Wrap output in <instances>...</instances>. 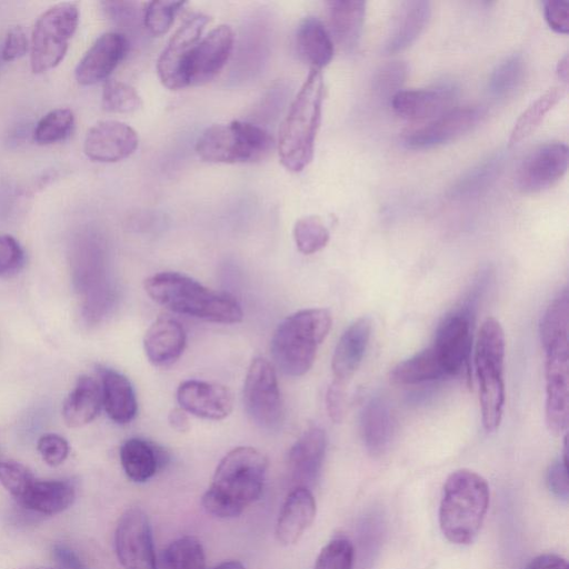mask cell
<instances>
[{
	"instance_id": "6da1fadb",
	"label": "cell",
	"mask_w": 569,
	"mask_h": 569,
	"mask_svg": "<svg viewBox=\"0 0 569 569\" xmlns=\"http://www.w3.org/2000/svg\"><path fill=\"white\" fill-rule=\"evenodd\" d=\"M569 295L565 289L547 308L540 323L545 350L546 422L559 435L568 427L569 416Z\"/></svg>"
},
{
	"instance_id": "7a4b0ae2",
	"label": "cell",
	"mask_w": 569,
	"mask_h": 569,
	"mask_svg": "<svg viewBox=\"0 0 569 569\" xmlns=\"http://www.w3.org/2000/svg\"><path fill=\"white\" fill-rule=\"evenodd\" d=\"M268 460L252 447H238L219 462L212 481L202 497L207 512L233 518L257 500L262 491Z\"/></svg>"
},
{
	"instance_id": "3957f363",
	"label": "cell",
	"mask_w": 569,
	"mask_h": 569,
	"mask_svg": "<svg viewBox=\"0 0 569 569\" xmlns=\"http://www.w3.org/2000/svg\"><path fill=\"white\" fill-rule=\"evenodd\" d=\"M144 289L151 299L177 313L219 323H236L243 317L233 296L179 272L153 274L146 279Z\"/></svg>"
},
{
	"instance_id": "277c9868",
	"label": "cell",
	"mask_w": 569,
	"mask_h": 569,
	"mask_svg": "<svg viewBox=\"0 0 569 569\" xmlns=\"http://www.w3.org/2000/svg\"><path fill=\"white\" fill-rule=\"evenodd\" d=\"M323 99L322 73L310 69L279 129V159L289 171L303 170L313 158Z\"/></svg>"
},
{
	"instance_id": "5b68a950",
	"label": "cell",
	"mask_w": 569,
	"mask_h": 569,
	"mask_svg": "<svg viewBox=\"0 0 569 569\" xmlns=\"http://www.w3.org/2000/svg\"><path fill=\"white\" fill-rule=\"evenodd\" d=\"M489 487L477 472L459 469L446 480L439 507L443 536L456 545H470L478 536L489 507Z\"/></svg>"
},
{
	"instance_id": "8992f818",
	"label": "cell",
	"mask_w": 569,
	"mask_h": 569,
	"mask_svg": "<svg viewBox=\"0 0 569 569\" xmlns=\"http://www.w3.org/2000/svg\"><path fill=\"white\" fill-rule=\"evenodd\" d=\"M331 315L310 308L287 317L276 329L270 352L277 368L287 376H303L312 367L318 347L331 328Z\"/></svg>"
},
{
	"instance_id": "52a82bcc",
	"label": "cell",
	"mask_w": 569,
	"mask_h": 569,
	"mask_svg": "<svg viewBox=\"0 0 569 569\" xmlns=\"http://www.w3.org/2000/svg\"><path fill=\"white\" fill-rule=\"evenodd\" d=\"M506 339L500 322L487 318L479 330L475 366L479 383L481 421L487 432H495L501 422L505 408V362Z\"/></svg>"
},
{
	"instance_id": "ba28073f",
	"label": "cell",
	"mask_w": 569,
	"mask_h": 569,
	"mask_svg": "<svg viewBox=\"0 0 569 569\" xmlns=\"http://www.w3.org/2000/svg\"><path fill=\"white\" fill-rule=\"evenodd\" d=\"M272 143V137L263 128L234 120L206 128L196 141V152L208 162H254L269 153Z\"/></svg>"
},
{
	"instance_id": "9c48e42d",
	"label": "cell",
	"mask_w": 569,
	"mask_h": 569,
	"mask_svg": "<svg viewBox=\"0 0 569 569\" xmlns=\"http://www.w3.org/2000/svg\"><path fill=\"white\" fill-rule=\"evenodd\" d=\"M78 23L79 9L73 2L58 3L37 19L30 52V64L34 73L48 71L61 62Z\"/></svg>"
},
{
	"instance_id": "30bf717a",
	"label": "cell",
	"mask_w": 569,
	"mask_h": 569,
	"mask_svg": "<svg viewBox=\"0 0 569 569\" xmlns=\"http://www.w3.org/2000/svg\"><path fill=\"white\" fill-rule=\"evenodd\" d=\"M71 278L82 299L83 319L90 325L99 322L114 301V289L99 250L87 244L80 246L72 257Z\"/></svg>"
},
{
	"instance_id": "8fae6325",
	"label": "cell",
	"mask_w": 569,
	"mask_h": 569,
	"mask_svg": "<svg viewBox=\"0 0 569 569\" xmlns=\"http://www.w3.org/2000/svg\"><path fill=\"white\" fill-rule=\"evenodd\" d=\"M243 406L249 418L260 428L272 430L283 419V407L277 373L263 359L251 361L243 383Z\"/></svg>"
},
{
	"instance_id": "7c38bea8",
	"label": "cell",
	"mask_w": 569,
	"mask_h": 569,
	"mask_svg": "<svg viewBox=\"0 0 569 569\" xmlns=\"http://www.w3.org/2000/svg\"><path fill=\"white\" fill-rule=\"evenodd\" d=\"M114 548L123 569H157L152 531L144 511L127 509L114 531Z\"/></svg>"
},
{
	"instance_id": "4fadbf2b",
	"label": "cell",
	"mask_w": 569,
	"mask_h": 569,
	"mask_svg": "<svg viewBox=\"0 0 569 569\" xmlns=\"http://www.w3.org/2000/svg\"><path fill=\"white\" fill-rule=\"evenodd\" d=\"M234 46V33L221 24L201 38L189 51L183 64L186 87L202 86L223 69Z\"/></svg>"
},
{
	"instance_id": "5bb4252c",
	"label": "cell",
	"mask_w": 569,
	"mask_h": 569,
	"mask_svg": "<svg viewBox=\"0 0 569 569\" xmlns=\"http://www.w3.org/2000/svg\"><path fill=\"white\" fill-rule=\"evenodd\" d=\"M568 160L569 150L563 142L552 141L536 147L517 169V188L525 193H536L550 188L566 173Z\"/></svg>"
},
{
	"instance_id": "9a60e30c",
	"label": "cell",
	"mask_w": 569,
	"mask_h": 569,
	"mask_svg": "<svg viewBox=\"0 0 569 569\" xmlns=\"http://www.w3.org/2000/svg\"><path fill=\"white\" fill-rule=\"evenodd\" d=\"M210 18L203 13L189 16L176 30L157 61L161 83L170 90L186 88L183 64L190 49L201 39Z\"/></svg>"
},
{
	"instance_id": "2e32d148",
	"label": "cell",
	"mask_w": 569,
	"mask_h": 569,
	"mask_svg": "<svg viewBox=\"0 0 569 569\" xmlns=\"http://www.w3.org/2000/svg\"><path fill=\"white\" fill-rule=\"evenodd\" d=\"M483 116L485 109L482 107L453 108L406 133L403 144L415 150L430 149L443 144L471 130Z\"/></svg>"
},
{
	"instance_id": "e0dca14e",
	"label": "cell",
	"mask_w": 569,
	"mask_h": 569,
	"mask_svg": "<svg viewBox=\"0 0 569 569\" xmlns=\"http://www.w3.org/2000/svg\"><path fill=\"white\" fill-rule=\"evenodd\" d=\"M446 377L457 375L468 360L471 349V323L467 311L447 316L437 329L430 346Z\"/></svg>"
},
{
	"instance_id": "ac0fdd59",
	"label": "cell",
	"mask_w": 569,
	"mask_h": 569,
	"mask_svg": "<svg viewBox=\"0 0 569 569\" xmlns=\"http://www.w3.org/2000/svg\"><path fill=\"white\" fill-rule=\"evenodd\" d=\"M138 144V134L129 124L118 120H103L89 129L83 149L93 161L117 162L130 157Z\"/></svg>"
},
{
	"instance_id": "d6986e66",
	"label": "cell",
	"mask_w": 569,
	"mask_h": 569,
	"mask_svg": "<svg viewBox=\"0 0 569 569\" xmlns=\"http://www.w3.org/2000/svg\"><path fill=\"white\" fill-rule=\"evenodd\" d=\"M128 47V39L121 32L101 34L78 62L77 81L90 86L107 79L124 58Z\"/></svg>"
},
{
	"instance_id": "ffe728a7",
	"label": "cell",
	"mask_w": 569,
	"mask_h": 569,
	"mask_svg": "<svg viewBox=\"0 0 569 569\" xmlns=\"http://www.w3.org/2000/svg\"><path fill=\"white\" fill-rule=\"evenodd\" d=\"M177 400L186 412L210 420L226 418L233 406V398L228 388L200 380L181 382L177 390Z\"/></svg>"
},
{
	"instance_id": "44dd1931",
	"label": "cell",
	"mask_w": 569,
	"mask_h": 569,
	"mask_svg": "<svg viewBox=\"0 0 569 569\" xmlns=\"http://www.w3.org/2000/svg\"><path fill=\"white\" fill-rule=\"evenodd\" d=\"M456 89L438 86L398 91L390 100L395 112L408 120L435 119L452 109Z\"/></svg>"
},
{
	"instance_id": "7402d4cb",
	"label": "cell",
	"mask_w": 569,
	"mask_h": 569,
	"mask_svg": "<svg viewBox=\"0 0 569 569\" xmlns=\"http://www.w3.org/2000/svg\"><path fill=\"white\" fill-rule=\"evenodd\" d=\"M327 446L323 429L309 427L293 443L288 453V469L296 487L308 488L317 480Z\"/></svg>"
},
{
	"instance_id": "603a6c76",
	"label": "cell",
	"mask_w": 569,
	"mask_h": 569,
	"mask_svg": "<svg viewBox=\"0 0 569 569\" xmlns=\"http://www.w3.org/2000/svg\"><path fill=\"white\" fill-rule=\"evenodd\" d=\"M316 517V501L310 489L295 487L287 496L276 523V538L282 546L295 545Z\"/></svg>"
},
{
	"instance_id": "cb8c5ba5",
	"label": "cell",
	"mask_w": 569,
	"mask_h": 569,
	"mask_svg": "<svg viewBox=\"0 0 569 569\" xmlns=\"http://www.w3.org/2000/svg\"><path fill=\"white\" fill-rule=\"evenodd\" d=\"M371 327V319L361 317L353 321L341 335L331 361L335 381L345 385L357 371L370 339Z\"/></svg>"
},
{
	"instance_id": "d4e9b609",
	"label": "cell",
	"mask_w": 569,
	"mask_h": 569,
	"mask_svg": "<svg viewBox=\"0 0 569 569\" xmlns=\"http://www.w3.org/2000/svg\"><path fill=\"white\" fill-rule=\"evenodd\" d=\"M431 16V3L409 0L400 3L389 27L383 51L396 53L408 48L425 30Z\"/></svg>"
},
{
	"instance_id": "484cf974",
	"label": "cell",
	"mask_w": 569,
	"mask_h": 569,
	"mask_svg": "<svg viewBox=\"0 0 569 569\" xmlns=\"http://www.w3.org/2000/svg\"><path fill=\"white\" fill-rule=\"evenodd\" d=\"M186 346L183 327L173 318L159 317L147 330L143 348L149 361L157 367H168L182 355Z\"/></svg>"
},
{
	"instance_id": "4316f807",
	"label": "cell",
	"mask_w": 569,
	"mask_h": 569,
	"mask_svg": "<svg viewBox=\"0 0 569 569\" xmlns=\"http://www.w3.org/2000/svg\"><path fill=\"white\" fill-rule=\"evenodd\" d=\"M360 431L367 451L373 457L383 455L392 440L395 420L389 403L381 397L371 398L361 411Z\"/></svg>"
},
{
	"instance_id": "83f0119b",
	"label": "cell",
	"mask_w": 569,
	"mask_h": 569,
	"mask_svg": "<svg viewBox=\"0 0 569 569\" xmlns=\"http://www.w3.org/2000/svg\"><path fill=\"white\" fill-rule=\"evenodd\" d=\"M101 379L102 405L109 418L120 425L137 415L138 403L133 387L122 373L106 367L98 368Z\"/></svg>"
},
{
	"instance_id": "f1b7e54d",
	"label": "cell",
	"mask_w": 569,
	"mask_h": 569,
	"mask_svg": "<svg viewBox=\"0 0 569 569\" xmlns=\"http://www.w3.org/2000/svg\"><path fill=\"white\" fill-rule=\"evenodd\" d=\"M166 460L163 449L144 439L130 438L120 448L122 468L134 482H144L152 478Z\"/></svg>"
},
{
	"instance_id": "f546056e",
	"label": "cell",
	"mask_w": 569,
	"mask_h": 569,
	"mask_svg": "<svg viewBox=\"0 0 569 569\" xmlns=\"http://www.w3.org/2000/svg\"><path fill=\"white\" fill-rule=\"evenodd\" d=\"M296 48L310 69L320 71L329 64L335 52L329 31L316 17H307L299 23L296 32Z\"/></svg>"
},
{
	"instance_id": "4dcf8cb0",
	"label": "cell",
	"mask_w": 569,
	"mask_h": 569,
	"mask_svg": "<svg viewBox=\"0 0 569 569\" xmlns=\"http://www.w3.org/2000/svg\"><path fill=\"white\" fill-rule=\"evenodd\" d=\"M331 32L346 50L355 49L361 38L366 17V2L333 0L327 2Z\"/></svg>"
},
{
	"instance_id": "1f68e13d",
	"label": "cell",
	"mask_w": 569,
	"mask_h": 569,
	"mask_svg": "<svg viewBox=\"0 0 569 569\" xmlns=\"http://www.w3.org/2000/svg\"><path fill=\"white\" fill-rule=\"evenodd\" d=\"M74 497V489L67 481L34 479L19 502L29 510L50 516L68 509Z\"/></svg>"
},
{
	"instance_id": "d6a6232c",
	"label": "cell",
	"mask_w": 569,
	"mask_h": 569,
	"mask_svg": "<svg viewBox=\"0 0 569 569\" xmlns=\"http://www.w3.org/2000/svg\"><path fill=\"white\" fill-rule=\"evenodd\" d=\"M101 406V386L93 378L81 376L64 400L63 419L69 427L84 426L97 417Z\"/></svg>"
},
{
	"instance_id": "836d02e7",
	"label": "cell",
	"mask_w": 569,
	"mask_h": 569,
	"mask_svg": "<svg viewBox=\"0 0 569 569\" xmlns=\"http://www.w3.org/2000/svg\"><path fill=\"white\" fill-rule=\"evenodd\" d=\"M502 166L503 158L501 154L491 156L478 163L451 187L450 198L461 201L479 197L495 183Z\"/></svg>"
},
{
	"instance_id": "e575fe53",
	"label": "cell",
	"mask_w": 569,
	"mask_h": 569,
	"mask_svg": "<svg viewBox=\"0 0 569 569\" xmlns=\"http://www.w3.org/2000/svg\"><path fill=\"white\" fill-rule=\"evenodd\" d=\"M446 377L445 371L429 346L415 356L399 362L390 372V378L398 385H417Z\"/></svg>"
},
{
	"instance_id": "d590c367",
	"label": "cell",
	"mask_w": 569,
	"mask_h": 569,
	"mask_svg": "<svg viewBox=\"0 0 569 569\" xmlns=\"http://www.w3.org/2000/svg\"><path fill=\"white\" fill-rule=\"evenodd\" d=\"M566 89V84L549 88L529 104L512 127L509 146H515L533 133L543 121L546 114L563 98Z\"/></svg>"
},
{
	"instance_id": "8d00e7d4",
	"label": "cell",
	"mask_w": 569,
	"mask_h": 569,
	"mask_svg": "<svg viewBox=\"0 0 569 569\" xmlns=\"http://www.w3.org/2000/svg\"><path fill=\"white\" fill-rule=\"evenodd\" d=\"M161 569H206L201 542L191 536L172 541L162 553Z\"/></svg>"
},
{
	"instance_id": "74e56055",
	"label": "cell",
	"mask_w": 569,
	"mask_h": 569,
	"mask_svg": "<svg viewBox=\"0 0 569 569\" xmlns=\"http://www.w3.org/2000/svg\"><path fill=\"white\" fill-rule=\"evenodd\" d=\"M526 62L521 54L515 53L499 62L488 80V91L497 99L511 96L522 83Z\"/></svg>"
},
{
	"instance_id": "f35d334b",
	"label": "cell",
	"mask_w": 569,
	"mask_h": 569,
	"mask_svg": "<svg viewBox=\"0 0 569 569\" xmlns=\"http://www.w3.org/2000/svg\"><path fill=\"white\" fill-rule=\"evenodd\" d=\"M292 234L298 250L303 254H312L323 249L330 238L328 228L318 216L298 219Z\"/></svg>"
},
{
	"instance_id": "ab89813d",
	"label": "cell",
	"mask_w": 569,
	"mask_h": 569,
	"mask_svg": "<svg viewBox=\"0 0 569 569\" xmlns=\"http://www.w3.org/2000/svg\"><path fill=\"white\" fill-rule=\"evenodd\" d=\"M73 123L74 116L70 109H54L38 122L33 132L34 141L39 144L61 141L70 134Z\"/></svg>"
},
{
	"instance_id": "60d3db41",
	"label": "cell",
	"mask_w": 569,
	"mask_h": 569,
	"mask_svg": "<svg viewBox=\"0 0 569 569\" xmlns=\"http://www.w3.org/2000/svg\"><path fill=\"white\" fill-rule=\"evenodd\" d=\"M142 107V99L130 84L118 81H106L102 89V108L114 113H130Z\"/></svg>"
},
{
	"instance_id": "b9f144b4",
	"label": "cell",
	"mask_w": 569,
	"mask_h": 569,
	"mask_svg": "<svg viewBox=\"0 0 569 569\" xmlns=\"http://www.w3.org/2000/svg\"><path fill=\"white\" fill-rule=\"evenodd\" d=\"M186 4L182 1H150L146 4L142 20L153 36L164 34L172 26L177 13Z\"/></svg>"
},
{
	"instance_id": "7bdbcfd3",
	"label": "cell",
	"mask_w": 569,
	"mask_h": 569,
	"mask_svg": "<svg viewBox=\"0 0 569 569\" xmlns=\"http://www.w3.org/2000/svg\"><path fill=\"white\" fill-rule=\"evenodd\" d=\"M408 73V66L400 60H393L380 66L372 78V90L381 99H389L400 91Z\"/></svg>"
},
{
	"instance_id": "ee69618b",
	"label": "cell",
	"mask_w": 569,
	"mask_h": 569,
	"mask_svg": "<svg viewBox=\"0 0 569 569\" xmlns=\"http://www.w3.org/2000/svg\"><path fill=\"white\" fill-rule=\"evenodd\" d=\"M353 556V547L349 540L333 539L320 551L315 569H352Z\"/></svg>"
},
{
	"instance_id": "f6af8a7d",
	"label": "cell",
	"mask_w": 569,
	"mask_h": 569,
	"mask_svg": "<svg viewBox=\"0 0 569 569\" xmlns=\"http://www.w3.org/2000/svg\"><path fill=\"white\" fill-rule=\"evenodd\" d=\"M32 472L17 461H0V482L18 501L34 481Z\"/></svg>"
},
{
	"instance_id": "bcb514c9",
	"label": "cell",
	"mask_w": 569,
	"mask_h": 569,
	"mask_svg": "<svg viewBox=\"0 0 569 569\" xmlns=\"http://www.w3.org/2000/svg\"><path fill=\"white\" fill-rule=\"evenodd\" d=\"M24 264V251L12 236L0 234V277L18 272Z\"/></svg>"
},
{
	"instance_id": "7dc6e473",
	"label": "cell",
	"mask_w": 569,
	"mask_h": 569,
	"mask_svg": "<svg viewBox=\"0 0 569 569\" xmlns=\"http://www.w3.org/2000/svg\"><path fill=\"white\" fill-rule=\"evenodd\" d=\"M37 448L42 460L51 467L61 465L69 453L67 440L56 433L42 436L38 440Z\"/></svg>"
},
{
	"instance_id": "c3c4849f",
	"label": "cell",
	"mask_w": 569,
	"mask_h": 569,
	"mask_svg": "<svg viewBox=\"0 0 569 569\" xmlns=\"http://www.w3.org/2000/svg\"><path fill=\"white\" fill-rule=\"evenodd\" d=\"M565 451L561 460L553 462L547 471V486L549 490L559 498L567 499L568 469H567V436L565 437Z\"/></svg>"
},
{
	"instance_id": "681fc988",
	"label": "cell",
	"mask_w": 569,
	"mask_h": 569,
	"mask_svg": "<svg viewBox=\"0 0 569 569\" xmlns=\"http://www.w3.org/2000/svg\"><path fill=\"white\" fill-rule=\"evenodd\" d=\"M543 14L548 26L556 32L567 34L569 32V1H543Z\"/></svg>"
},
{
	"instance_id": "f907efd6",
	"label": "cell",
	"mask_w": 569,
	"mask_h": 569,
	"mask_svg": "<svg viewBox=\"0 0 569 569\" xmlns=\"http://www.w3.org/2000/svg\"><path fill=\"white\" fill-rule=\"evenodd\" d=\"M28 50V39L21 27L12 28L4 40L2 48V59L4 61H12L21 58Z\"/></svg>"
},
{
	"instance_id": "816d5d0a",
	"label": "cell",
	"mask_w": 569,
	"mask_h": 569,
	"mask_svg": "<svg viewBox=\"0 0 569 569\" xmlns=\"http://www.w3.org/2000/svg\"><path fill=\"white\" fill-rule=\"evenodd\" d=\"M326 405L331 420L341 421L345 411L343 383L333 380L327 390Z\"/></svg>"
},
{
	"instance_id": "f5cc1de1",
	"label": "cell",
	"mask_w": 569,
	"mask_h": 569,
	"mask_svg": "<svg viewBox=\"0 0 569 569\" xmlns=\"http://www.w3.org/2000/svg\"><path fill=\"white\" fill-rule=\"evenodd\" d=\"M102 6L107 14L119 24L131 23L137 17L134 2L107 1Z\"/></svg>"
},
{
	"instance_id": "db71d44e",
	"label": "cell",
	"mask_w": 569,
	"mask_h": 569,
	"mask_svg": "<svg viewBox=\"0 0 569 569\" xmlns=\"http://www.w3.org/2000/svg\"><path fill=\"white\" fill-rule=\"evenodd\" d=\"M527 569H568V563L558 555L543 553L533 558Z\"/></svg>"
},
{
	"instance_id": "11a10c76",
	"label": "cell",
	"mask_w": 569,
	"mask_h": 569,
	"mask_svg": "<svg viewBox=\"0 0 569 569\" xmlns=\"http://www.w3.org/2000/svg\"><path fill=\"white\" fill-rule=\"evenodd\" d=\"M56 559L66 567V569H87L80 558L66 546L57 545L53 548Z\"/></svg>"
},
{
	"instance_id": "9f6ffc18",
	"label": "cell",
	"mask_w": 569,
	"mask_h": 569,
	"mask_svg": "<svg viewBox=\"0 0 569 569\" xmlns=\"http://www.w3.org/2000/svg\"><path fill=\"white\" fill-rule=\"evenodd\" d=\"M168 422L172 429L179 432H186L190 429L189 417L181 408H174L169 412Z\"/></svg>"
},
{
	"instance_id": "6f0895ef",
	"label": "cell",
	"mask_w": 569,
	"mask_h": 569,
	"mask_svg": "<svg viewBox=\"0 0 569 569\" xmlns=\"http://www.w3.org/2000/svg\"><path fill=\"white\" fill-rule=\"evenodd\" d=\"M568 61H569L568 54L565 53V56L562 58H560V60L558 61V64H557L558 77L563 82H567V80H568V69H569Z\"/></svg>"
},
{
	"instance_id": "680465c9",
	"label": "cell",
	"mask_w": 569,
	"mask_h": 569,
	"mask_svg": "<svg viewBox=\"0 0 569 569\" xmlns=\"http://www.w3.org/2000/svg\"><path fill=\"white\" fill-rule=\"evenodd\" d=\"M212 569H246L244 566L238 560L223 561Z\"/></svg>"
}]
</instances>
